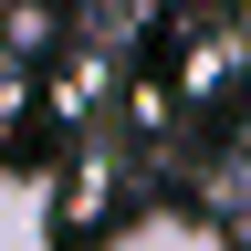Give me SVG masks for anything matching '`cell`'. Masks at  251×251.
<instances>
[{"instance_id":"cell-1","label":"cell","mask_w":251,"mask_h":251,"mask_svg":"<svg viewBox=\"0 0 251 251\" xmlns=\"http://www.w3.org/2000/svg\"><path fill=\"white\" fill-rule=\"evenodd\" d=\"M84 251H220V230L199 209H126L115 230H94Z\"/></svg>"},{"instance_id":"cell-2","label":"cell","mask_w":251,"mask_h":251,"mask_svg":"<svg viewBox=\"0 0 251 251\" xmlns=\"http://www.w3.org/2000/svg\"><path fill=\"white\" fill-rule=\"evenodd\" d=\"M0 251H52V188L31 168H0Z\"/></svg>"}]
</instances>
